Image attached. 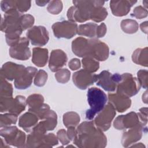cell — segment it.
I'll return each instance as SVG.
<instances>
[{"label": "cell", "mask_w": 148, "mask_h": 148, "mask_svg": "<svg viewBox=\"0 0 148 148\" xmlns=\"http://www.w3.org/2000/svg\"><path fill=\"white\" fill-rule=\"evenodd\" d=\"M73 143L80 147H104L106 138L99 128H96L92 121L82 123L76 130Z\"/></svg>", "instance_id": "6da1fadb"}, {"label": "cell", "mask_w": 148, "mask_h": 148, "mask_svg": "<svg viewBox=\"0 0 148 148\" xmlns=\"http://www.w3.org/2000/svg\"><path fill=\"white\" fill-rule=\"evenodd\" d=\"M75 6L71 7L67 12V17L71 22H84L91 19L95 8L102 6L105 2L101 1H75Z\"/></svg>", "instance_id": "7a4b0ae2"}, {"label": "cell", "mask_w": 148, "mask_h": 148, "mask_svg": "<svg viewBox=\"0 0 148 148\" xmlns=\"http://www.w3.org/2000/svg\"><path fill=\"white\" fill-rule=\"evenodd\" d=\"M87 99L90 109L87 110L86 117V119L91 120L103 109L106 103L107 97L106 94L99 88L92 87L88 90Z\"/></svg>", "instance_id": "3957f363"}, {"label": "cell", "mask_w": 148, "mask_h": 148, "mask_svg": "<svg viewBox=\"0 0 148 148\" xmlns=\"http://www.w3.org/2000/svg\"><path fill=\"white\" fill-rule=\"evenodd\" d=\"M117 93L128 97L137 94L140 90L139 81L131 73L120 75V79L117 84Z\"/></svg>", "instance_id": "277c9868"}, {"label": "cell", "mask_w": 148, "mask_h": 148, "mask_svg": "<svg viewBox=\"0 0 148 148\" xmlns=\"http://www.w3.org/2000/svg\"><path fill=\"white\" fill-rule=\"evenodd\" d=\"M1 135L4 138L7 144L16 147H24L25 144V133L18 130L15 126H6L1 127Z\"/></svg>", "instance_id": "5b68a950"}, {"label": "cell", "mask_w": 148, "mask_h": 148, "mask_svg": "<svg viewBox=\"0 0 148 148\" xmlns=\"http://www.w3.org/2000/svg\"><path fill=\"white\" fill-rule=\"evenodd\" d=\"M25 98L23 96H16L14 99L12 97L1 98V112H9L18 115L25 108Z\"/></svg>", "instance_id": "8992f818"}, {"label": "cell", "mask_w": 148, "mask_h": 148, "mask_svg": "<svg viewBox=\"0 0 148 148\" xmlns=\"http://www.w3.org/2000/svg\"><path fill=\"white\" fill-rule=\"evenodd\" d=\"M115 115V109L109 102L96 117L94 120V124L102 131H106L109 128L112 121Z\"/></svg>", "instance_id": "52a82bcc"}, {"label": "cell", "mask_w": 148, "mask_h": 148, "mask_svg": "<svg viewBox=\"0 0 148 148\" xmlns=\"http://www.w3.org/2000/svg\"><path fill=\"white\" fill-rule=\"evenodd\" d=\"M77 25L75 23L67 21L57 22L52 25L54 34L58 38H71L77 33Z\"/></svg>", "instance_id": "ba28073f"}, {"label": "cell", "mask_w": 148, "mask_h": 148, "mask_svg": "<svg viewBox=\"0 0 148 148\" xmlns=\"http://www.w3.org/2000/svg\"><path fill=\"white\" fill-rule=\"evenodd\" d=\"M29 41L26 38H21L14 45L10 47L9 54L11 57L21 60H26L31 56V51L28 47Z\"/></svg>", "instance_id": "9c48e42d"}, {"label": "cell", "mask_w": 148, "mask_h": 148, "mask_svg": "<svg viewBox=\"0 0 148 148\" xmlns=\"http://www.w3.org/2000/svg\"><path fill=\"white\" fill-rule=\"evenodd\" d=\"M27 36L31 42L32 45L42 46L46 45L49 40V34L43 26H35L29 29Z\"/></svg>", "instance_id": "30bf717a"}, {"label": "cell", "mask_w": 148, "mask_h": 148, "mask_svg": "<svg viewBox=\"0 0 148 148\" xmlns=\"http://www.w3.org/2000/svg\"><path fill=\"white\" fill-rule=\"evenodd\" d=\"M89 57L99 61H105L108 57L109 48L105 43L95 39L89 40Z\"/></svg>", "instance_id": "8fae6325"}, {"label": "cell", "mask_w": 148, "mask_h": 148, "mask_svg": "<svg viewBox=\"0 0 148 148\" xmlns=\"http://www.w3.org/2000/svg\"><path fill=\"white\" fill-rule=\"evenodd\" d=\"M139 123L143 124L140 120L138 114L134 112H131L126 115L118 116L114 121L113 125L116 129L122 130L132 128Z\"/></svg>", "instance_id": "7c38bea8"}, {"label": "cell", "mask_w": 148, "mask_h": 148, "mask_svg": "<svg viewBox=\"0 0 148 148\" xmlns=\"http://www.w3.org/2000/svg\"><path fill=\"white\" fill-rule=\"evenodd\" d=\"M25 68L21 65L8 62L4 64L1 68V76L9 80H16L23 73Z\"/></svg>", "instance_id": "4fadbf2b"}, {"label": "cell", "mask_w": 148, "mask_h": 148, "mask_svg": "<svg viewBox=\"0 0 148 148\" xmlns=\"http://www.w3.org/2000/svg\"><path fill=\"white\" fill-rule=\"evenodd\" d=\"M95 75L84 70H80L73 75L74 84L80 89H86L95 82Z\"/></svg>", "instance_id": "5bb4252c"}, {"label": "cell", "mask_w": 148, "mask_h": 148, "mask_svg": "<svg viewBox=\"0 0 148 148\" xmlns=\"http://www.w3.org/2000/svg\"><path fill=\"white\" fill-rule=\"evenodd\" d=\"M145 126L142 123H139L132 127L131 130L124 133L122 137V144L124 147H128L131 144L139 140L142 135Z\"/></svg>", "instance_id": "9a60e30c"}, {"label": "cell", "mask_w": 148, "mask_h": 148, "mask_svg": "<svg viewBox=\"0 0 148 148\" xmlns=\"http://www.w3.org/2000/svg\"><path fill=\"white\" fill-rule=\"evenodd\" d=\"M95 82L97 85L108 91H114L117 86L112 75L107 71H103L98 75H95Z\"/></svg>", "instance_id": "2e32d148"}, {"label": "cell", "mask_w": 148, "mask_h": 148, "mask_svg": "<svg viewBox=\"0 0 148 148\" xmlns=\"http://www.w3.org/2000/svg\"><path fill=\"white\" fill-rule=\"evenodd\" d=\"M108 98L109 103H110L115 110L119 112H123L128 109L131 103V101L129 97L116 94H109Z\"/></svg>", "instance_id": "e0dca14e"}, {"label": "cell", "mask_w": 148, "mask_h": 148, "mask_svg": "<svg viewBox=\"0 0 148 148\" xmlns=\"http://www.w3.org/2000/svg\"><path fill=\"white\" fill-rule=\"evenodd\" d=\"M66 54L61 50H53L50 54L49 66L53 72H56L61 69L66 62Z\"/></svg>", "instance_id": "ac0fdd59"}, {"label": "cell", "mask_w": 148, "mask_h": 148, "mask_svg": "<svg viewBox=\"0 0 148 148\" xmlns=\"http://www.w3.org/2000/svg\"><path fill=\"white\" fill-rule=\"evenodd\" d=\"M72 49L73 53L77 56L80 57H89V40L82 37L77 38L73 40L72 43Z\"/></svg>", "instance_id": "d6986e66"}, {"label": "cell", "mask_w": 148, "mask_h": 148, "mask_svg": "<svg viewBox=\"0 0 148 148\" xmlns=\"http://www.w3.org/2000/svg\"><path fill=\"white\" fill-rule=\"evenodd\" d=\"M36 72V68L32 66L26 68L21 76L14 80L15 87L18 89H25L28 87L31 84L32 79Z\"/></svg>", "instance_id": "ffe728a7"}, {"label": "cell", "mask_w": 148, "mask_h": 148, "mask_svg": "<svg viewBox=\"0 0 148 148\" xmlns=\"http://www.w3.org/2000/svg\"><path fill=\"white\" fill-rule=\"evenodd\" d=\"M31 6L30 1H2L1 7L2 11L5 13L10 10L15 9L20 13L27 11Z\"/></svg>", "instance_id": "44dd1931"}, {"label": "cell", "mask_w": 148, "mask_h": 148, "mask_svg": "<svg viewBox=\"0 0 148 148\" xmlns=\"http://www.w3.org/2000/svg\"><path fill=\"white\" fill-rule=\"evenodd\" d=\"M136 2V1H110V6L114 15L123 16L126 15L129 12L131 7Z\"/></svg>", "instance_id": "7402d4cb"}, {"label": "cell", "mask_w": 148, "mask_h": 148, "mask_svg": "<svg viewBox=\"0 0 148 148\" xmlns=\"http://www.w3.org/2000/svg\"><path fill=\"white\" fill-rule=\"evenodd\" d=\"M38 119L39 117L35 113L29 111L20 117L18 124L25 131L29 132L36 125Z\"/></svg>", "instance_id": "603a6c76"}, {"label": "cell", "mask_w": 148, "mask_h": 148, "mask_svg": "<svg viewBox=\"0 0 148 148\" xmlns=\"http://www.w3.org/2000/svg\"><path fill=\"white\" fill-rule=\"evenodd\" d=\"M48 50L46 49L35 47L33 49L32 62L39 67L44 66L47 61Z\"/></svg>", "instance_id": "cb8c5ba5"}, {"label": "cell", "mask_w": 148, "mask_h": 148, "mask_svg": "<svg viewBox=\"0 0 148 148\" xmlns=\"http://www.w3.org/2000/svg\"><path fill=\"white\" fill-rule=\"evenodd\" d=\"M98 25L95 23H89L84 24H81L77 28V33L80 35H84L90 38H94L96 36V31Z\"/></svg>", "instance_id": "d4e9b609"}, {"label": "cell", "mask_w": 148, "mask_h": 148, "mask_svg": "<svg viewBox=\"0 0 148 148\" xmlns=\"http://www.w3.org/2000/svg\"><path fill=\"white\" fill-rule=\"evenodd\" d=\"M44 120L40 122L46 131L53 130L57 125V114L53 110H49L45 116Z\"/></svg>", "instance_id": "484cf974"}, {"label": "cell", "mask_w": 148, "mask_h": 148, "mask_svg": "<svg viewBox=\"0 0 148 148\" xmlns=\"http://www.w3.org/2000/svg\"><path fill=\"white\" fill-rule=\"evenodd\" d=\"M147 47L145 49H138L136 50L132 56V61L142 66H147Z\"/></svg>", "instance_id": "4316f807"}, {"label": "cell", "mask_w": 148, "mask_h": 148, "mask_svg": "<svg viewBox=\"0 0 148 148\" xmlns=\"http://www.w3.org/2000/svg\"><path fill=\"white\" fill-rule=\"evenodd\" d=\"M79 121L80 117L76 113L70 112L64 114L63 122L67 128L69 127H76Z\"/></svg>", "instance_id": "83f0119b"}, {"label": "cell", "mask_w": 148, "mask_h": 148, "mask_svg": "<svg viewBox=\"0 0 148 148\" xmlns=\"http://www.w3.org/2000/svg\"><path fill=\"white\" fill-rule=\"evenodd\" d=\"M44 99L40 94H33L30 95L27 99V103L29 106V111H32L43 103Z\"/></svg>", "instance_id": "f1b7e54d"}, {"label": "cell", "mask_w": 148, "mask_h": 148, "mask_svg": "<svg viewBox=\"0 0 148 148\" xmlns=\"http://www.w3.org/2000/svg\"><path fill=\"white\" fill-rule=\"evenodd\" d=\"M121 27L124 32L127 34L135 33L138 29V24L134 20H123L121 23Z\"/></svg>", "instance_id": "f546056e"}, {"label": "cell", "mask_w": 148, "mask_h": 148, "mask_svg": "<svg viewBox=\"0 0 148 148\" xmlns=\"http://www.w3.org/2000/svg\"><path fill=\"white\" fill-rule=\"evenodd\" d=\"M82 64L84 69L90 73L97 71L99 66V62L91 57H84Z\"/></svg>", "instance_id": "4dcf8cb0"}, {"label": "cell", "mask_w": 148, "mask_h": 148, "mask_svg": "<svg viewBox=\"0 0 148 148\" xmlns=\"http://www.w3.org/2000/svg\"><path fill=\"white\" fill-rule=\"evenodd\" d=\"M13 88L11 84L1 76V98L12 97Z\"/></svg>", "instance_id": "1f68e13d"}, {"label": "cell", "mask_w": 148, "mask_h": 148, "mask_svg": "<svg viewBox=\"0 0 148 148\" xmlns=\"http://www.w3.org/2000/svg\"><path fill=\"white\" fill-rule=\"evenodd\" d=\"M108 15L107 10L102 6H97L95 8L91 19L95 22H100L103 20Z\"/></svg>", "instance_id": "d6a6232c"}, {"label": "cell", "mask_w": 148, "mask_h": 148, "mask_svg": "<svg viewBox=\"0 0 148 148\" xmlns=\"http://www.w3.org/2000/svg\"><path fill=\"white\" fill-rule=\"evenodd\" d=\"M17 115L13 113H8L1 115V127L14 124L17 120Z\"/></svg>", "instance_id": "836d02e7"}, {"label": "cell", "mask_w": 148, "mask_h": 148, "mask_svg": "<svg viewBox=\"0 0 148 148\" xmlns=\"http://www.w3.org/2000/svg\"><path fill=\"white\" fill-rule=\"evenodd\" d=\"M70 75V72L67 69H60L55 74V77L59 83H65L69 80Z\"/></svg>", "instance_id": "e575fe53"}, {"label": "cell", "mask_w": 148, "mask_h": 148, "mask_svg": "<svg viewBox=\"0 0 148 148\" xmlns=\"http://www.w3.org/2000/svg\"><path fill=\"white\" fill-rule=\"evenodd\" d=\"M62 9V3L60 1H51L49 2L47 10L53 14H58Z\"/></svg>", "instance_id": "d590c367"}, {"label": "cell", "mask_w": 148, "mask_h": 148, "mask_svg": "<svg viewBox=\"0 0 148 148\" xmlns=\"http://www.w3.org/2000/svg\"><path fill=\"white\" fill-rule=\"evenodd\" d=\"M47 79V74L43 70H39L36 75L34 79V84L37 86H43Z\"/></svg>", "instance_id": "8d00e7d4"}, {"label": "cell", "mask_w": 148, "mask_h": 148, "mask_svg": "<svg viewBox=\"0 0 148 148\" xmlns=\"http://www.w3.org/2000/svg\"><path fill=\"white\" fill-rule=\"evenodd\" d=\"M34 23V18L29 14H24L21 17V27L23 30L30 28Z\"/></svg>", "instance_id": "74e56055"}, {"label": "cell", "mask_w": 148, "mask_h": 148, "mask_svg": "<svg viewBox=\"0 0 148 148\" xmlns=\"http://www.w3.org/2000/svg\"><path fill=\"white\" fill-rule=\"evenodd\" d=\"M138 77L140 86L146 88L147 87V71L140 70L138 72Z\"/></svg>", "instance_id": "f35d334b"}, {"label": "cell", "mask_w": 148, "mask_h": 148, "mask_svg": "<svg viewBox=\"0 0 148 148\" xmlns=\"http://www.w3.org/2000/svg\"><path fill=\"white\" fill-rule=\"evenodd\" d=\"M133 16L137 18L141 19L145 17L147 15V10L146 9H144L141 6L136 7L134 10Z\"/></svg>", "instance_id": "ab89813d"}, {"label": "cell", "mask_w": 148, "mask_h": 148, "mask_svg": "<svg viewBox=\"0 0 148 148\" xmlns=\"http://www.w3.org/2000/svg\"><path fill=\"white\" fill-rule=\"evenodd\" d=\"M57 138L62 145H66L70 142L66 131L64 129H61L57 132Z\"/></svg>", "instance_id": "60d3db41"}, {"label": "cell", "mask_w": 148, "mask_h": 148, "mask_svg": "<svg viewBox=\"0 0 148 148\" xmlns=\"http://www.w3.org/2000/svg\"><path fill=\"white\" fill-rule=\"evenodd\" d=\"M106 32V27L104 23H101L99 25H98L96 31V36L98 38L103 37Z\"/></svg>", "instance_id": "b9f144b4"}, {"label": "cell", "mask_w": 148, "mask_h": 148, "mask_svg": "<svg viewBox=\"0 0 148 148\" xmlns=\"http://www.w3.org/2000/svg\"><path fill=\"white\" fill-rule=\"evenodd\" d=\"M69 67L73 71L77 70L80 67V62L79 60L73 58L69 62Z\"/></svg>", "instance_id": "7bdbcfd3"}, {"label": "cell", "mask_w": 148, "mask_h": 148, "mask_svg": "<svg viewBox=\"0 0 148 148\" xmlns=\"http://www.w3.org/2000/svg\"><path fill=\"white\" fill-rule=\"evenodd\" d=\"M147 21H145L144 23H142L141 24H140V28L142 29V31L145 32V34L147 33Z\"/></svg>", "instance_id": "ee69618b"}, {"label": "cell", "mask_w": 148, "mask_h": 148, "mask_svg": "<svg viewBox=\"0 0 148 148\" xmlns=\"http://www.w3.org/2000/svg\"><path fill=\"white\" fill-rule=\"evenodd\" d=\"M49 2V1H36V3L39 6H45L46 3Z\"/></svg>", "instance_id": "f6af8a7d"}]
</instances>
